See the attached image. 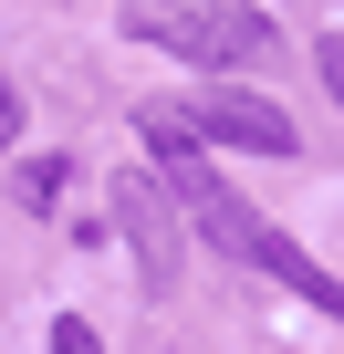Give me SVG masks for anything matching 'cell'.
I'll return each mask as SVG.
<instances>
[{"mask_svg":"<svg viewBox=\"0 0 344 354\" xmlns=\"http://www.w3.org/2000/svg\"><path fill=\"white\" fill-rule=\"evenodd\" d=\"M178 115L199 125V146H251V156H292V146H302L292 115H282L271 94H251V84H199Z\"/></svg>","mask_w":344,"mask_h":354,"instance_id":"3","label":"cell"},{"mask_svg":"<svg viewBox=\"0 0 344 354\" xmlns=\"http://www.w3.org/2000/svg\"><path fill=\"white\" fill-rule=\"evenodd\" d=\"M115 209H125V230H136V261H146V281L167 292L178 250H167V209H156V188H146V177H125V188H115Z\"/></svg>","mask_w":344,"mask_h":354,"instance_id":"4","label":"cell"},{"mask_svg":"<svg viewBox=\"0 0 344 354\" xmlns=\"http://www.w3.org/2000/svg\"><path fill=\"white\" fill-rule=\"evenodd\" d=\"M313 73H323V94L344 104V32H323V42H313Z\"/></svg>","mask_w":344,"mask_h":354,"instance_id":"5","label":"cell"},{"mask_svg":"<svg viewBox=\"0 0 344 354\" xmlns=\"http://www.w3.org/2000/svg\"><path fill=\"white\" fill-rule=\"evenodd\" d=\"M136 136L167 156V198H178V219H188V230H199L219 261H240V271H271V281H282V292H302L323 323H344V281H334L313 250H292V240H282V230H271V219H261V209L230 188V177L209 167V146H199V125H188L178 104H136Z\"/></svg>","mask_w":344,"mask_h":354,"instance_id":"1","label":"cell"},{"mask_svg":"<svg viewBox=\"0 0 344 354\" xmlns=\"http://www.w3.org/2000/svg\"><path fill=\"white\" fill-rule=\"evenodd\" d=\"M125 32L178 53V63H209V73H240L271 53V11L261 0H125Z\"/></svg>","mask_w":344,"mask_h":354,"instance_id":"2","label":"cell"},{"mask_svg":"<svg viewBox=\"0 0 344 354\" xmlns=\"http://www.w3.org/2000/svg\"><path fill=\"white\" fill-rule=\"evenodd\" d=\"M11 146H21V84L0 73V156H11Z\"/></svg>","mask_w":344,"mask_h":354,"instance_id":"7","label":"cell"},{"mask_svg":"<svg viewBox=\"0 0 344 354\" xmlns=\"http://www.w3.org/2000/svg\"><path fill=\"white\" fill-rule=\"evenodd\" d=\"M53 354H105V333H94L84 313H63V323H53Z\"/></svg>","mask_w":344,"mask_h":354,"instance_id":"6","label":"cell"}]
</instances>
